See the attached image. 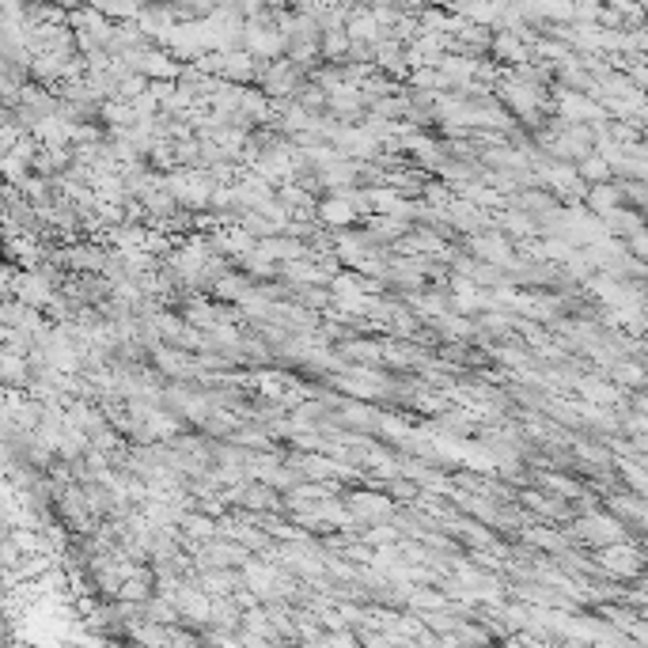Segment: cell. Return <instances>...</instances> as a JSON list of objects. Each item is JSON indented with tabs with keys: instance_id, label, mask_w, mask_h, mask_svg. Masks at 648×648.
Wrapping results in <instances>:
<instances>
[]
</instances>
